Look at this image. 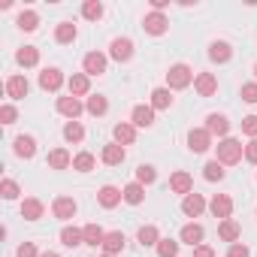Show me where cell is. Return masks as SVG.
Wrapping results in <instances>:
<instances>
[{
	"label": "cell",
	"instance_id": "obj_38",
	"mask_svg": "<svg viewBox=\"0 0 257 257\" xmlns=\"http://www.w3.org/2000/svg\"><path fill=\"white\" fill-rule=\"evenodd\" d=\"M224 176H227V170H224L221 161H209V164L203 167V179H206V182H221Z\"/></svg>",
	"mask_w": 257,
	"mask_h": 257
},
{
	"label": "cell",
	"instance_id": "obj_48",
	"mask_svg": "<svg viewBox=\"0 0 257 257\" xmlns=\"http://www.w3.org/2000/svg\"><path fill=\"white\" fill-rule=\"evenodd\" d=\"M227 257H251V251H248L242 242H233V245L227 248Z\"/></svg>",
	"mask_w": 257,
	"mask_h": 257
},
{
	"label": "cell",
	"instance_id": "obj_32",
	"mask_svg": "<svg viewBox=\"0 0 257 257\" xmlns=\"http://www.w3.org/2000/svg\"><path fill=\"white\" fill-rule=\"evenodd\" d=\"M16 61H19L22 67H37V64H40V49H37V46L19 49V52H16Z\"/></svg>",
	"mask_w": 257,
	"mask_h": 257
},
{
	"label": "cell",
	"instance_id": "obj_50",
	"mask_svg": "<svg viewBox=\"0 0 257 257\" xmlns=\"http://www.w3.org/2000/svg\"><path fill=\"white\" fill-rule=\"evenodd\" d=\"M194 257H215V248L212 245H197L194 248Z\"/></svg>",
	"mask_w": 257,
	"mask_h": 257
},
{
	"label": "cell",
	"instance_id": "obj_24",
	"mask_svg": "<svg viewBox=\"0 0 257 257\" xmlns=\"http://www.w3.org/2000/svg\"><path fill=\"white\" fill-rule=\"evenodd\" d=\"M233 58V49H230V43H224V40H215L212 46H209V61H215V64H227Z\"/></svg>",
	"mask_w": 257,
	"mask_h": 257
},
{
	"label": "cell",
	"instance_id": "obj_53",
	"mask_svg": "<svg viewBox=\"0 0 257 257\" xmlns=\"http://www.w3.org/2000/svg\"><path fill=\"white\" fill-rule=\"evenodd\" d=\"M254 76H257V64H254Z\"/></svg>",
	"mask_w": 257,
	"mask_h": 257
},
{
	"label": "cell",
	"instance_id": "obj_43",
	"mask_svg": "<svg viewBox=\"0 0 257 257\" xmlns=\"http://www.w3.org/2000/svg\"><path fill=\"white\" fill-rule=\"evenodd\" d=\"M0 194H4V200H19L22 188H19L13 179H4V182H0Z\"/></svg>",
	"mask_w": 257,
	"mask_h": 257
},
{
	"label": "cell",
	"instance_id": "obj_2",
	"mask_svg": "<svg viewBox=\"0 0 257 257\" xmlns=\"http://www.w3.org/2000/svg\"><path fill=\"white\" fill-rule=\"evenodd\" d=\"M194 79H197V76H194V70H191L188 64H173L170 73H167V88H170V91H182V88H188Z\"/></svg>",
	"mask_w": 257,
	"mask_h": 257
},
{
	"label": "cell",
	"instance_id": "obj_26",
	"mask_svg": "<svg viewBox=\"0 0 257 257\" xmlns=\"http://www.w3.org/2000/svg\"><path fill=\"white\" fill-rule=\"evenodd\" d=\"M13 152H16L19 158L31 161V158L37 155V140H34V137H16V143H13Z\"/></svg>",
	"mask_w": 257,
	"mask_h": 257
},
{
	"label": "cell",
	"instance_id": "obj_31",
	"mask_svg": "<svg viewBox=\"0 0 257 257\" xmlns=\"http://www.w3.org/2000/svg\"><path fill=\"white\" fill-rule=\"evenodd\" d=\"M82 233H85V245H91V248H100V245H103V239H106V233H103V227H100V224H85V227H82Z\"/></svg>",
	"mask_w": 257,
	"mask_h": 257
},
{
	"label": "cell",
	"instance_id": "obj_44",
	"mask_svg": "<svg viewBox=\"0 0 257 257\" xmlns=\"http://www.w3.org/2000/svg\"><path fill=\"white\" fill-rule=\"evenodd\" d=\"M0 121H4V124H16L19 121V109L13 103H4V106H0Z\"/></svg>",
	"mask_w": 257,
	"mask_h": 257
},
{
	"label": "cell",
	"instance_id": "obj_18",
	"mask_svg": "<svg viewBox=\"0 0 257 257\" xmlns=\"http://www.w3.org/2000/svg\"><path fill=\"white\" fill-rule=\"evenodd\" d=\"M67 88H70V97H85V94L91 91V76H85V73H73L70 82H67Z\"/></svg>",
	"mask_w": 257,
	"mask_h": 257
},
{
	"label": "cell",
	"instance_id": "obj_27",
	"mask_svg": "<svg viewBox=\"0 0 257 257\" xmlns=\"http://www.w3.org/2000/svg\"><path fill=\"white\" fill-rule=\"evenodd\" d=\"M43 212H46V206H43V200H37V197H28V200L22 203V218H25V221H40Z\"/></svg>",
	"mask_w": 257,
	"mask_h": 257
},
{
	"label": "cell",
	"instance_id": "obj_37",
	"mask_svg": "<svg viewBox=\"0 0 257 257\" xmlns=\"http://www.w3.org/2000/svg\"><path fill=\"white\" fill-rule=\"evenodd\" d=\"M94 167H97V161H94L91 152H79V155L73 158V170H76V173H91Z\"/></svg>",
	"mask_w": 257,
	"mask_h": 257
},
{
	"label": "cell",
	"instance_id": "obj_4",
	"mask_svg": "<svg viewBox=\"0 0 257 257\" xmlns=\"http://www.w3.org/2000/svg\"><path fill=\"white\" fill-rule=\"evenodd\" d=\"M188 149L197 152V155L209 152V149H212V134L206 131V127H194V131L188 134Z\"/></svg>",
	"mask_w": 257,
	"mask_h": 257
},
{
	"label": "cell",
	"instance_id": "obj_34",
	"mask_svg": "<svg viewBox=\"0 0 257 257\" xmlns=\"http://www.w3.org/2000/svg\"><path fill=\"white\" fill-rule=\"evenodd\" d=\"M61 242H64L67 248H76V245H82V242H85V233H82L79 227H73V224H67V227L61 230Z\"/></svg>",
	"mask_w": 257,
	"mask_h": 257
},
{
	"label": "cell",
	"instance_id": "obj_22",
	"mask_svg": "<svg viewBox=\"0 0 257 257\" xmlns=\"http://www.w3.org/2000/svg\"><path fill=\"white\" fill-rule=\"evenodd\" d=\"M161 239H164V236H161V230H158L155 224H146V227H140V233H137V242H140L143 248H158Z\"/></svg>",
	"mask_w": 257,
	"mask_h": 257
},
{
	"label": "cell",
	"instance_id": "obj_15",
	"mask_svg": "<svg viewBox=\"0 0 257 257\" xmlns=\"http://www.w3.org/2000/svg\"><path fill=\"white\" fill-rule=\"evenodd\" d=\"M203 236H206V230H203V224H185L182 227V233H179V239L185 242V245H191V248H197V245H203Z\"/></svg>",
	"mask_w": 257,
	"mask_h": 257
},
{
	"label": "cell",
	"instance_id": "obj_28",
	"mask_svg": "<svg viewBox=\"0 0 257 257\" xmlns=\"http://www.w3.org/2000/svg\"><path fill=\"white\" fill-rule=\"evenodd\" d=\"M121 191H124V203H127V206H140V203L146 200V185H140V182L124 185Z\"/></svg>",
	"mask_w": 257,
	"mask_h": 257
},
{
	"label": "cell",
	"instance_id": "obj_41",
	"mask_svg": "<svg viewBox=\"0 0 257 257\" xmlns=\"http://www.w3.org/2000/svg\"><path fill=\"white\" fill-rule=\"evenodd\" d=\"M155 179H158V170L152 164H140L137 167V182L140 185H155Z\"/></svg>",
	"mask_w": 257,
	"mask_h": 257
},
{
	"label": "cell",
	"instance_id": "obj_47",
	"mask_svg": "<svg viewBox=\"0 0 257 257\" xmlns=\"http://www.w3.org/2000/svg\"><path fill=\"white\" fill-rule=\"evenodd\" d=\"M16 257H40V254H37V245L34 242H22L19 251H16Z\"/></svg>",
	"mask_w": 257,
	"mask_h": 257
},
{
	"label": "cell",
	"instance_id": "obj_3",
	"mask_svg": "<svg viewBox=\"0 0 257 257\" xmlns=\"http://www.w3.org/2000/svg\"><path fill=\"white\" fill-rule=\"evenodd\" d=\"M76 212H79V206H76L73 197H55V203H52V215H55L58 221H73Z\"/></svg>",
	"mask_w": 257,
	"mask_h": 257
},
{
	"label": "cell",
	"instance_id": "obj_14",
	"mask_svg": "<svg viewBox=\"0 0 257 257\" xmlns=\"http://www.w3.org/2000/svg\"><path fill=\"white\" fill-rule=\"evenodd\" d=\"M124 158H127V152H124V146H118V143H109V146H103V152H100V161H103L106 167H118V164H124Z\"/></svg>",
	"mask_w": 257,
	"mask_h": 257
},
{
	"label": "cell",
	"instance_id": "obj_42",
	"mask_svg": "<svg viewBox=\"0 0 257 257\" xmlns=\"http://www.w3.org/2000/svg\"><path fill=\"white\" fill-rule=\"evenodd\" d=\"M155 251H158V257H179V242L176 239H161Z\"/></svg>",
	"mask_w": 257,
	"mask_h": 257
},
{
	"label": "cell",
	"instance_id": "obj_16",
	"mask_svg": "<svg viewBox=\"0 0 257 257\" xmlns=\"http://www.w3.org/2000/svg\"><path fill=\"white\" fill-rule=\"evenodd\" d=\"M112 137H115L118 146H134V143H137V127H134L131 121H121V124H115Z\"/></svg>",
	"mask_w": 257,
	"mask_h": 257
},
{
	"label": "cell",
	"instance_id": "obj_20",
	"mask_svg": "<svg viewBox=\"0 0 257 257\" xmlns=\"http://www.w3.org/2000/svg\"><path fill=\"white\" fill-rule=\"evenodd\" d=\"M28 91H31V85H28L25 76H10V79H7V94H10L13 100H25Z\"/></svg>",
	"mask_w": 257,
	"mask_h": 257
},
{
	"label": "cell",
	"instance_id": "obj_11",
	"mask_svg": "<svg viewBox=\"0 0 257 257\" xmlns=\"http://www.w3.org/2000/svg\"><path fill=\"white\" fill-rule=\"evenodd\" d=\"M55 106H58V112H61L64 118H70V121H76V118L82 115V109H85L79 97H58V103H55Z\"/></svg>",
	"mask_w": 257,
	"mask_h": 257
},
{
	"label": "cell",
	"instance_id": "obj_39",
	"mask_svg": "<svg viewBox=\"0 0 257 257\" xmlns=\"http://www.w3.org/2000/svg\"><path fill=\"white\" fill-rule=\"evenodd\" d=\"M16 25H19L22 31H28V34H31V31H37V28H40V16H37L34 10H25V13L16 19Z\"/></svg>",
	"mask_w": 257,
	"mask_h": 257
},
{
	"label": "cell",
	"instance_id": "obj_13",
	"mask_svg": "<svg viewBox=\"0 0 257 257\" xmlns=\"http://www.w3.org/2000/svg\"><path fill=\"white\" fill-rule=\"evenodd\" d=\"M206 131H209L212 137H221V140H227V134H230V121H227V115H218V112H212V115L206 118Z\"/></svg>",
	"mask_w": 257,
	"mask_h": 257
},
{
	"label": "cell",
	"instance_id": "obj_36",
	"mask_svg": "<svg viewBox=\"0 0 257 257\" xmlns=\"http://www.w3.org/2000/svg\"><path fill=\"white\" fill-rule=\"evenodd\" d=\"M64 140L73 143V146L82 143V140H85V127H82L79 121H67V124H64Z\"/></svg>",
	"mask_w": 257,
	"mask_h": 257
},
{
	"label": "cell",
	"instance_id": "obj_25",
	"mask_svg": "<svg viewBox=\"0 0 257 257\" xmlns=\"http://www.w3.org/2000/svg\"><path fill=\"white\" fill-rule=\"evenodd\" d=\"M131 124H134V127H152V124H155V109H152V106H134Z\"/></svg>",
	"mask_w": 257,
	"mask_h": 257
},
{
	"label": "cell",
	"instance_id": "obj_29",
	"mask_svg": "<svg viewBox=\"0 0 257 257\" xmlns=\"http://www.w3.org/2000/svg\"><path fill=\"white\" fill-rule=\"evenodd\" d=\"M76 37H79V31H76V25H73V22H61V25L55 28V43H61V46L73 43Z\"/></svg>",
	"mask_w": 257,
	"mask_h": 257
},
{
	"label": "cell",
	"instance_id": "obj_6",
	"mask_svg": "<svg viewBox=\"0 0 257 257\" xmlns=\"http://www.w3.org/2000/svg\"><path fill=\"white\" fill-rule=\"evenodd\" d=\"M143 28H146V34H152V37H164V34L170 31V19H167L164 13H149V16L143 19Z\"/></svg>",
	"mask_w": 257,
	"mask_h": 257
},
{
	"label": "cell",
	"instance_id": "obj_33",
	"mask_svg": "<svg viewBox=\"0 0 257 257\" xmlns=\"http://www.w3.org/2000/svg\"><path fill=\"white\" fill-rule=\"evenodd\" d=\"M173 106V91L170 88H155L152 91V109H170Z\"/></svg>",
	"mask_w": 257,
	"mask_h": 257
},
{
	"label": "cell",
	"instance_id": "obj_23",
	"mask_svg": "<svg viewBox=\"0 0 257 257\" xmlns=\"http://www.w3.org/2000/svg\"><path fill=\"white\" fill-rule=\"evenodd\" d=\"M124 242H127L124 233H121V230H112V233H106V239H103L100 248H103V254H112V257H115V254L124 251Z\"/></svg>",
	"mask_w": 257,
	"mask_h": 257
},
{
	"label": "cell",
	"instance_id": "obj_35",
	"mask_svg": "<svg viewBox=\"0 0 257 257\" xmlns=\"http://www.w3.org/2000/svg\"><path fill=\"white\" fill-rule=\"evenodd\" d=\"M85 109H88L94 118H100V115H106V109H109V100H106L103 94H91V97H88V103H85Z\"/></svg>",
	"mask_w": 257,
	"mask_h": 257
},
{
	"label": "cell",
	"instance_id": "obj_54",
	"mask_svg": "<svg viewBox=\"0 0 257 257\" xmlns=\"http://www.w3.org/2000/svg\"><path fill=\"white\" fill-rule=\"evenodd\" d=\"M103 257H112V254H103Z\"/></svg>",
	"mask_w": 257,
	"mask_h": 257
},
{
	"label": "cell",
	"instance_id": "obj_9",
	"mask_svg": "<svg viewBox=\"0 0 257 257\" xmlns=\"http://www.w3.org/2000/svg\"><path fill=\"white\" fill-rule=\"evenodd\" d=\"M121 200H124V191L115 188V185H103V188L97 191V203H100L103 209H115Z\"/></svg>",
	"mask_w": 257,
	"mask_h": 257
},
{
	"label": "cell",
	"instance_id": "obj_10",
	"mask_svg": "<svg viewBox=\"0 0 257 257\" xmlns=\"http://www.w3.org/2000/svg\"><path fill=\"white\" fill-rule=\"evenodd\" d=\"M61 85H64V73L58 67H46L40 73V88L43 91H61Z\"/></svg>",
	"mask_w": 257,
	"mask_h": 257
},
{
	"label": "cell",
	"instance_id": "obj_5",
	"mask_svg": "<svg viewBox=\"0 0 257 257\" xmlns=\"http://www.w3.org/2000/svg\"><path fill=\"white\" fill-rule=\"evenodd\" d=\"M109 55L118 61V64H127L134 58V40H127V37H115L112 46H109Z\"/></svg>",
	"mask_w": 257,
	"mask_h": 257
},
{
	"label": "cell",
	"instance_id": "obj_12",
	"mask_svg": "<svg viewBox=\"0 0 257 257\" xmlns=\"http://www.w3.org/2000/svg\"><path fill=\"white\" fill-rule=\"evenodd\" d=\"M209 212H212L215 218L227 221V218L233 215V200H230L227 194H215V197H212V203H209Z\"/></svg>",
	"mask_w": 257,
	"mask_h": 257
},
{
	"label": "cell",
	"instance_id": "obj_45",
	"mask_svg": "<svg viewBox=\"0 0 257 257\" xmlns=\"http://www.w3.org/2000/svg\"><path fill=\"white\" fill-rule=\"evenodd\" d=\"M242 134H245V137H251V140H257V115L242 118Z\"/></svg>",
	"mask_w": 257,
	"mask_h": 257
},
{
	"label": "cell",
	"instance_id": "obj_17",
	"mask_svg": "<svg viewBox=\"0 0 257 257\" xmlns=\"http://www.w3.org/2000/svg\"><path fill=\"white\" fill-rule=\"evenodd\" d=\"M182 212H185L188 218H200V215L206 212V200H203V194H188V197L182 200Z\"/></svg>",
	"mask_w": 257,
	"mask_h": 257
},
{
	"label": "cell",
	"instance_id": "obj_21",
	"mask_svg": "<svg viewBox=\"0 0 257 257\" xmlns=\"http://www.w3.org/2000/svg\"><path fill=\"white\" fill-rule=\"evenodd\" d=\"M218 236L224 239V242H239V236H242V227H239V221L236 218H227V221H221L218 224Z\"/></svg>",
	"mask_w": 257,
	"mask_h": 257
},
{
	"label": "cell",
	"instance_id": "obj_7",
	"mask_svg": "<svg viewBox=\"0 0 257 257\" xmlns=\"http://www.w3.org/2000/svg\"><path fill=\"white\" fill-rule=\"evenodd\" d=\"M106 55L103 52H88L85 58H82V67H85V76H103L106 73Z\"/></svg>",
	"mask_w": 257,
	"mask_h": 257
},
{
	"label": "cell",
	"instance_id": "obj_52",
	"mask_svg": "<svg viewBox=\"0 0 257 257\" xmlns=\"http://www.w3.org/2000/svg\"><path fill=\"white\" fill-rule=\"evenodd\" d=\"M40 257H61V254H55V251H46V254H40Z\"/></svg>",
	"mask_w": 257,
	"mask_h": 257
},
{
	"label": "cell",
	"instance_id": "obj_40",
	"mask_svg": "<svg viewBox=\"0 0 257 257\" xmlns=\"http://www.w3.org/2000/svg\"><path fill=\"white\" fill-rule=\"evenodd\" d=\"M82 16L88 22H100L103 19V4H100V0H85V4H82Z\"/></svg>",
	"mask_w": 257,
	"mask_h": 257
},
{
	"label": "cell",
	"instance_id": "obj_46",
	"mask_svg": "<svg viewBox=\"0 0 257 257\" xmlns=\"http://www.w3.org/2000/svg\"><path fill=\"white\" fill-rule=\"evenodd\" d=\"M242 100L245 103H257V82H245L242 85Z\"/></svg>",
	"mask_w": 257,
	"mask_h": 257
},
{
	"label": "cell",
	"instance_id": "obj_8",
	"mask_svg": "<svg viewBox=\"0 0 257 257\" xmlns=\"http://www.w3.org/2000/svg\"><path fill=\"white\" fill-rule=\"evenodd\" d=\"M170 191H173V194H182V197L194 194V179H191V173L176 170V173L170 176Z\"/></svg>",
	"mask_w": 257,
	"mask_h": 257
},
{
	"label": "cell",
	"instance_id": "obj_1",
	"mask_svg": "<svg viewBox=\"0 0 257 257\" xmlns=\"http://www.w3.org/2000/svg\"><path fill=\"white\" fill-rule=\"evenodd\" d=\"M242 158H245V146H242L239 140L227 137V140L218 143V158H215V161H221L224 167H233V164H239Z\"/></svg>",
	"mask_w": 257,
	"mask_h": 257
},
{
	"label": "cell",
	"instance_id": "obj_19",
	"mask_svg": "<svg viewBox=\"0 0 257 257\" xmlns=\"http://www.w3.org/2000/svg\"><path fill=\"white\" fill-rule=\"evenodd\" d=\"M194 88H197V94H200V97H212V94L218 91V79H215L212 73H197Z\"/></svg>",
	"mask_w": 257,
	"mask_h": 257
},
{
	"label": "cell",
	"instance_id": "obj_30",
	"mask_svg": "<svg viewBox=\"0 0 257 257\" xmlns=\"http://www.w3.org/2000/svg\"><path fill=\"white\" fill-rule=\"evenodd\" d=\"M49 167H52V170H70V167H73L70 152H67V149H55V152H49Z\"/></svg>",
	"mask_w": 257,
	"mask_h": 257
},
{
	"label": "cell",
	"instance_id": "obj_49",
	"mask_svg": "<svg viewBox=\"0 0 257 257\" xmlns=\"http://www.w3.org/2000/svg\"><path fill=\"white\" fill-rule=\"evenodd\" d=\"M245 161H248V164H257V140H251V143L245 146Z\"/></svg>",
	"mask_w": 257,
	"mask_h": 257
},
{
	"label": "cell",
	"instance_id": "obj_51",
	"mask_svg": "<svg viewBox=\"0 0 257 257\" xmlns=\"http://www.w3.org/2000/svg\"><path fill=\"white\" fill-rule=\"evenodd\" d=\"M170 7V0H152V13H164Z\"/></svg>",
	"mask_w": 257,
	"mask_h": 257
}]
</instances>
